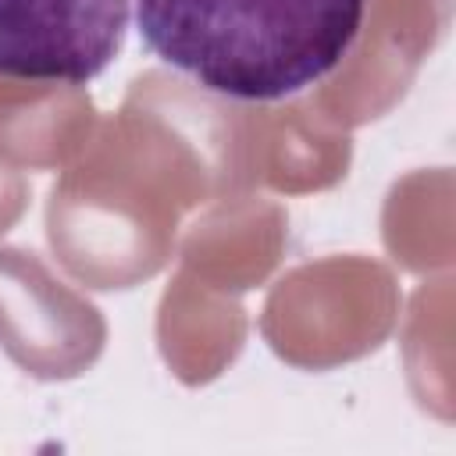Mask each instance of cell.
I'll return each mask as SVG.
<instances>
[{
    "mask_svg": "<svg viewBox=\"0 0 456 456\" xmlns=\"http://www.w3.org/2000/svg\"><path fill=\"white\" fill-rule=\"evenodd\" d=\"M367 0H135L142 43L203 89L274 103L328 78Z\"/></svg>",
    "mask_w": 456,
    "mask_h": 456,
    "instance_id": "1",
    "label": "cell"
},
{
    "mask_svg": "<svg viewBox=\"0 0 456 456\" xmlns=\"http://www.w3.org/2000/svg\"><path fill=\"white\" fill-rule=\"evenodd\" d=\"M132 0H0V75L86 86L125 46Z\"/></svg>",
    "mask_w": 456,
    "mask_h": 456,
    "instance_id": "2",
    "label": "cell"
}]
</instances>
